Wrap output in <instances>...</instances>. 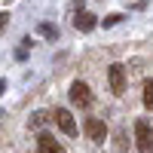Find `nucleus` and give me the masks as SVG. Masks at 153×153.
Returning a JSON list of instances; mask_svg holds the SVG:
<instances>
[{
    "label": "nucleus",
    "mask_w": 153,
    "mask_h": 153,
    "mask_svg": "<svg viewBox=\"0 0 153 153\" xmlns=\"http://www.w3.org/2000/svg\"><path fill=\"white\" fill-rule=\"evenodd\" d=\"M49 120H52L55 126L65 135H76V123H74V117H71V110H65V107H55L52 113H49Z\"/></svg>",
    "instance_id": "2"
},
{
    "label": "nucleus",
    "mask_w": 153,
    "mask_h": 153,
    "mask_svg": "<svg viewBox=\"0 0 153 153\" xmlns=\"http://www.w3.org/2000/svg\"><path fill=\"white\" fill-rule=\"evenodd\" d=\"M107 83H110L113 95H123L126 92V68L123 65H110L107 68Z\"/></svg>",
    "instance_id": "3"
},
{
    "label": "nucleus",
    "mask_w": 153,
    "mask_h": 153,
    "mask_svg": "<svg viewBox=\"0 0 153 153\" xmlns=\"http://www.w3.org/2000/svg\"><path fill=\"white\" fill-rule=\"evenodd\" d=\"M144 107L153 110V80H144Z\"/></svg>",
    "instance_id": "8"
},
{
    "label": "nucleus",
    "mask_w": 153,
    "mask_h": 153,
    "mask_svg": "<svg viewBox=\"0 0 153 153\" xmlns=\"http://www.w3.org/2000/svg\"><path fill=\"white\" fill-rule=\"evenodd\" d=\"M6 22H9V16H6V12H3V16H0V31L6 28Z\"/></svg>",
    "instance_id": "12"
},
{
    "label": "nucleus",
    "mask_w": 153,
    "mask_h": 153,
    "mask_svg": "<svg viewBox=\"0 0 153 153\" xmlns=\"http://www.w3.org/2000/svg\"><path fill=\"white\" fill-rule=\"evenodd\" d=\"M71 101H74L76 107H89V104H92V92H89V86L83 80H76L71 86Z\"/></svg>",
    "instance_id": "4"
},
{
    "label": "nucleus",
    "mask_w": 153,
    "mask_h": 153,
    "mask_svg": "<svg viewBox=\"0 0 153 153\" xmlns=\"http://www.w3.org/2000/svg\"><path fill=\"white\" fill-rule=\"evenodd\" d=\"M46 120H49V113H43V110H40V113H34V117H31V129H40Z\"/></svg>",
    "instance_id": "10"
},
{
    "label": "nucleus",
    "mask_w": 153,
    "mask_h": 153,
    "mask_svg": "<svg viewBox=\"0 0 153 153\" xmlns=\"http://www.w3.org/2000/svg\"><path fill=\"white\" fill-rule=\"evenodd\" d=\"M135 144H138V153H153V126L147 120L135 123Z\"/></svg>",
    "instance_id": "1"
},
{
    "label": "nucleus",
    "mask_w": 153,
    "mask_h": 153,
    "mask_svg": "<svg viewBox=\"0 0 153 153\" xmlns=\"http://www.w3.org/2000/svg\"><path fill=\"white\" fill-rule=\"evenodd\" d=\"M86 135H89V141H95V144H101L107 138V126L101 123L98 117H89L86 120Z\"/></svg>",
    "instance_id": "5"
},
{
    "label": "nucleus",
    "mask_w": 153,
    "mask_h": 153,
    "mask_svg": "<svg viewBox=\"0 0 153 153\" xmlns=\"http://www.w3.org/2000/svg\"><path fill=\"white\" fill-rule=\"evenodd\" d=\"M74 25H76V31H95L98 28V16H92V12H76V19H74Z\"/></svg>",
    "instance_id": "6"
},
{
    "label": "nucleus",
    "mask_w": 153,
    "mask_h": 153,
    "mask_svg": "<svg viewBox=\"0 0 153 153\" xmlns=\"http://www.w3.org/2000/svg\"><path fill=\"white\" fill-rule=\"evenodd\" d=\"M126 16H123V12H110V16H104V28H113V25H120Z\"/></svg>",
    "instance_id": "9"
},
{
    "label": "nucleus",
    "mask_w": 153,
    "mask_h": 153,
    "mask_svg": "<svg viewBox=\"0 0 153 153\" xmlns=\"http://www.w3.org/2000/svg\"><path fill=\"white\" fill-rule=\"evenodd\" d=\"M3 89H6V80H0V95H3Z\"/></svg>",
    "instance_id": "13"
},
{
    "label": "nucleus",
    "mask_w": 153,
    "mask_h": 153,
    "mask_svg": "<svg viewBox=\"0 0 153 153\" xmlns=\"http://www.w3.org/2000/svg\"><path fill=\"white\" fill-rule=\"evenodd\" d=\"M40 34L43 37H58V28H52V25H40Z\"/></svg>",
    "instance_id": "11"
},
{
    "label": "nucleus",
    "mask_w": 153,
    "mask_h": 153,
    "mask_svg": "<svg viewBox=\"0 0 153 153\" xmlns=\"http://www.w3.org/2000/svg\"><path fill=\"white\" fill-rule=\"evenodd\" d=\"M37 150L40 153H65V147H61L52 135H40L37 138Z\"/></svg>",
    "instance_id": "7"
}]
</instances>
